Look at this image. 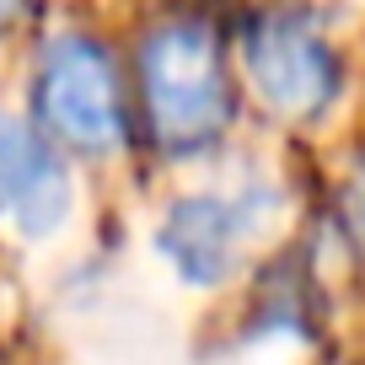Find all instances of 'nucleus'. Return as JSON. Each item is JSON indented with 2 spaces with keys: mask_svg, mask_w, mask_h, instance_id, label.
Here are the masks:
<instances>
[{
  "mask_svg": "<svg viewBox=\"0 0 365 365\" xmlns=\"http://www.w3.org/2000/svg\"><path fill=\"white\" fill-rule=\"evenodd\" d=\"M145 97H150L156 135L167 145L188 150L220 135V124L231 113V91H226L215 38L194 22L161 27L145 43Z\"/></svg>",
  "mask_w": 365,
  "mask_h": 365,
  "instance_id": "1",
  "label": "nucleus"
},
{
  "mask_svg": "<svg viewBox=\"0 0 365 365\" xmlns=\"http://www.w3.org/2000/svg\"><path fill=\"white\" fill-rule=\"evenodd\" d=\"M274 210H279V194H269V188L178 199L156 231V247L188 285H220L237 269L242 242L269 231Z\"/></svg>",
  "mask_w": 365,
  "mask_h": 365,
  "instance_id": "2",
  "label": "nucleus"
},
{
  "mask_svg": "<svg viewBox=\"0 0 365 365\" xmlns=\"http://www.w3.org/2000/svg\"><path fill=\"white\" fill-rule=\"evenodd\" d=\"M38 108H43V124L81 150H108L124 135L113 65L91 38H54L48 43L43 76H38Z\"/></svg>",
  "mask_w": 365,
  "mask_h": 365,
  "instance_id": "3",
  "label": "nucleus"
},
{
  "mask_svg": "<svg viewBox=\"0 0 365 365\" xmlns=\"http://www.w3.org/2000/svg\"><path fill=\"white\" fill-rule=\"evenodd\" d=\"M247 70L263 97L290 118H307L317 108H328V97L339 91V65H333L328 43L301 16H269V22L252 27Z\"/></svg>",
  "mask_w": 365,
  "mask_h": 365,
  "instance_id": "4",
  "label": "nucleus"
},
{
  "mask_svg": "<svg viewBox=\"0 0 365 365\" xmlns=\"http://www.w3.org/2000/svg\"><path fill=\"white\" fill-rule=\"evenodd\" d=\"M0 215L22 237H54L70 220V172L27 124L0 118Z\"/></svg>",
  "mask_w": 365,
  "mask_h": 365,
  "instance_id": "5",
  "label": "nucleus"
},
{
  "mask_svg": "<svg viewBox=\"0 0 365 365\" xmlns=\"http://www.w3.org/2000/svg\"><path fill=\"white\" fill-rule=\"evenodd\" d=\"M16 6H22V0H0V16H11V11H16Z\"/></svg>",
  "mask_w": 365,
  "mask_h": 365,
  "instance_id": "6",
  "label": "nucleus"
}]
</instances>
